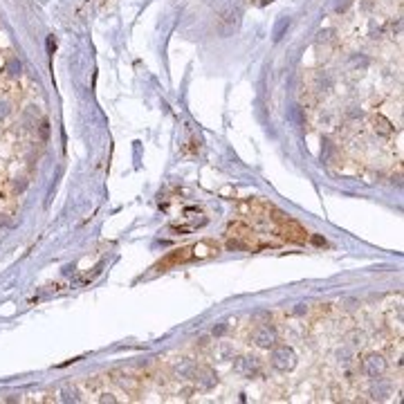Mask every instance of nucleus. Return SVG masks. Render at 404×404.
<instances>
[{"label":"nucleus","mask_w":404,"mask_h":404,"mask_svg":"<svg viewBox=\"0 0 404 404\" xmlns=\"http://www.w3.org/2000/svg\"><path fill=\"white\" fill-rule=\"evenodd\" d=\"M279 225H281V231L285 238L294 240V243H305V240H308V231H305L299 223H294V220L283 216L281 220H279Z\"/></svg>","instance_id":"1"},{"label":"nucleus","mask_w":404,"mask_h":404,"mask_svg":"<svg viewBox=\"0 0 404 404\" xmlns=\"http://www.w3.org/2000/svg\"><path fill=\"white\" fill-rule=\"evenodd\" d=\"M297 364V359H294V352L287 348V346H283V348H276L274 355H272V366L279 370H290Z\"/></svg>","instance_id":"2"},{"label":"nucleus","mask_w":404,"mask_h":404,"mask_svg":"<svg viewBox=\"0 0 404 404\" xmlns=\"http://www.w3.org/2000/svg\"><path fill=\"white\" fill-rule=\"evenodd\" d=\"M193 258V247H180L176 252H171L169 256L158 265V269H164V267H171V265H177V263H187Z\"/></svg>","instance_id":"3"},{"label":"nucleus","mask_w":404,"mask_h":404,"mask_svg":"<svg viewBox=\"0 0 404 404\" xmlns=\"http://www.w3.org/2000/svg\"><path fill=\"white\" fill-rule=\"evenodd\" d=\"M386 369V362L380 357V355H369V357L364 359V370L370 375V377H377V375L384 373Z\"/></svg>","instance_id":"4"},{"label":"nucleus","mask_w":404,"mask_h":404,"mask_svg":"<svg viewBox=\"0 0 404 404\" xmlns=\"http://www.w3.org/2000/svg\"><path fill=\"white\" fill-rule=\"evenodd\" d=\"M236 370L240 375H245V377H252V375H256L261 370V364H258L256 357H240L236 362Z\"/></svg>","instance_id":"5"},{"label":"nucleus","mask_w":404,"mask_h":404,"mask_svg":"<svg viewBox=\"0 0 404 404\" xmlns=\"http://www.w3.org/2000/svg\"><path fill=\"white\" fill-rule=\"evenodd\" d=\"M254 341H256L258 346H263V348H269V346H274L276 334H274V330H269L267 326H263V328H258L256 333H254Z\"/></svg>","instance_id":"6"},{"label":"nucleus","mask_w":404,"mask_h":404,"mask_svg":"<svg viewBox=\"0 0 404 404\" xmlns=\"http://www.w3.org/2000/svg\"><path fill=\"white\" fill-rule=\"evenodd\" d=\"M218 254V245H211V243H198L193 247V258H207Z\"/></svg>","instance_id":"7"},{"label":"nucleus","mask_w":404,"mask_h":404,"mask_svg":"<svg viewBox=\"0 0 404 404\" xmlns=\"http://www.w3.org/2000/svg\"><path fill=\"white\" fill-rule=\"evenodd\" d=\"M249 234H252V229L247 227V225H243V223H234V225H229V236L231 238H249Z\"/></svg>","instance_id":"8"},{"label":"nucleus","mask_w":404,"mask_h":404,"mask_svg":"<svg viewBox=\"0 0 404 404\" xmlns=\"http://www.w3.org/2000/svg\"><path fill=\"white\" fill-rule=\"evenodd\" d=\"M373 122H375V130H377L380 135H391V133H393L391 122H388V119H384L382 115H377V117H375Z\"/></svg>","instance_id":"9"},{"label":"nucleus","mask_w":404,"mask_h":404,"mask_svg":"<svg viewBox=\"0 0 404 404\" xmlns=\"http://www.w3.org/2000/svg\"><path fill=\"white\" fill-rule=\"evenodd\" d=\"M59 400H61V402H79L81 398H79V391H76V388L68 386V388H63V391H61V398Z\"/></svg>","instance_id":"10"},{"label":"nucleus","mask_w":404,"mask_h":404,"mask_svg":"<svg viewBox=\"0 0 404 404\" xmlns=\"http://www.w3.org/2000/svg\"><path fill=\"white\" fill-rule=\"evenodd\" d=\"M47 135H50V123L43 122L41 123V137H43V140H47Z\"/></svg>","instance_id":"11"},{"label":"nucleus","mask_w":404,"mask_h":404,"mask_svg":"<svg viewBox=\"0 0 404 404\" xmlns=\"http://www.w3.org/2000/svg\"><path fill=\"white\" fill-rule=\"evenodd\" d=\"M7 115V104H0V117H5Z\"/></svg>","instance_id":"12"}]
</instances>
